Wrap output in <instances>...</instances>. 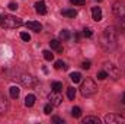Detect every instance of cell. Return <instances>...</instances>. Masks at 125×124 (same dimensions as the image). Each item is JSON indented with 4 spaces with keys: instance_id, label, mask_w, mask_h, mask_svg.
<instances>
[{
    "instance_id": "obj_1",
    "label": "cell",
    "mask_w": 125,
    "mask_h": 124,
    "mask_svg": "<svg viewBox=\"0 0 125 124\" xmlns=\"http://www.w3.org/2000/svg\"><path fill=\"white\" fill-rule=\"evenodd\" d=\"M100 45L106 50L114 48L116 45V29H115V26H108L103 31L102 37H100Z\"/></svg>"
},
{
    "instance_id": "obj_2",
    "label": "cell",
    "mask_w": 125,
    "mask_h": 124,
    "mask_svg": "<svg viewBox=\"0 0 125 124\" xmlns=\"http://www.w3.org/2000/svg\"><path fill=\"white\" fill-rule=\"evenodd\" d=\"M22 24H23L22 19L21 18H16L13 15H4L0 19V25H1L3 29H16V28L22 26Z\"/></svg>"
},
{
    "instance_id": "obj_3",
    "label": "cell",
    "mask_w": 125,
    "mask_h": 124,
    "mask_svg": "<svg viewBox=\"0 0 125 124\" xmlns=\"http://www.w3.org/2000/svg\"><path fill=\"white\" fill-rule=\"evenodd\" d=\"M97 91V86H96V83H94L92 79H86V80H83V83H82V88H80V92L82 95L84 96V98H89V96H93L94 93Z\"/></svg>"
},
{
    "instance_id": "obj_4",
    "label": "cell",
    "mask_w": 125,
    "mask_h": 124,
    "mask_svg": "<svg viewBox=\"0 0 125 124\" xmlns=\"http://www.w3.org/2000/svg\"><path fill=\"white\" fill-rule=\"evenodd\" d=\"M103 69L108 73V77H112L114 80H116L119 77V69L115 64H112V63H109V62H105L103 63Z\"/></svg>"
},
{
    "instance_id": "obj_5",
    "label": "cell",
    "mask_w": 125,
    "mask_h": 124,
    "mask_svg": "<svg viewBox=\"0 0 125 124\" xmlns=\"http://www.w3.org/2000/svg\"><path fill=\"white\" fill-rule=\"evenodd\" d=\"M112 12L115 16L118 18H124L125 16V1L124 0H116L112 4Z\"/></svg>"
},
{
    "instance_id": "obj_6",
    "label": "cell",
    "mask_w": 125,
    "mask_h": 124,
    "mask_svg": "<svg viewBox=\"0 0 125 124\" xmlns=\"http://www.w3.org/2000/svg\"><path fill=\"white\" fill-rule=\"evenodd\" d=\"M21 82H22V85L26 86V88H33V86H36V83H38L36 77H33L31 74H23V76L21 77Z\"/></svg>"
},
{
    "instance_id": "obj_7",
    "label": "cell",
    "mask_w": 125,
    "mask_h": 124,
    "mask_svg": "<svg viewBox=\"0 0 125 124\" xmlns=\"http://www.w3.org/2000/svg\"><path fill=\"white\" fill-rule=\"evenodd\" d=\"M105 123L108 124H116V123H125V117L118 114H108L105 117Z\"/></svg>"
},
{
    "instance_id": "obj_8",
    "label": "cell",
    "mask_w": 125,
    "mask_h": 124,
    "mask_svg": "<svg viewBox=\"0 0 125 124\" xmlns=\"http://www.w3.org/2000/svg\"><path fill=\"white\" fill-rule=\"evenodd\" d=\"M50 102L52 104V105H60L62 101V96L60 95V92H55V91H52V92L50 93Z\"/></svg>"
},
{
    "instance_id": "obj_9",
    "label": "cell",
    "mask_w": 125,
    "mask_h": 124,
    "mask_svg": "<svg viewBox=\"0 0 125 124\" xmlns=\"http://www.w3.org/2000/svg\"><path fill=\"white\" fill-rule=\"evenodd\" d=\"M26 28H29L33 32H41L42 31V25L39 22H35V21H28L26 22Z\"/></svg>"
},
{
    "instance_id": "obj_10",
    "label": "cell",
    "mask_w": 125,
    "mask_h": 124,
    "mask_svg": "<svg viewBox=\"0 0 125 124\" xmlns=\"http://www.w3.org/2000/svg\"><path fill=\"white\" fill-rule=\"evenodd\" d=\"M35 10H36V13H39V15H45V13H47V4H45L44 1H36V3H35Z\"/></svg>"
},
{
    "instance_id": "obj_11",
    "label": "cell",
    "mask_w": 125,
    "mask_h": 124,
    "mask_svg": "<svg viewBox=\"0 0 125 124\" xmlns=\"http://www.w3.org/2000/svg\"><path fill=\"white\" fill-rule=\"evenodd\" d=\"M92 16H93V21H96V22L102 21V10H100V7H93L92 9Z\"/></svg>"
},
{
    "instance_id": "obj_12",
    "label": "cell",
    "mask_w": 125,
    "mask_h": 124,
    "mask_svg": "<svg viewBox=\"0 0 125 124\" xmlns=\"http://www.w3.org/2000/svg\"><path fill=\"white\" fill-rule=\"evenodd\" d=\"M50 45H51V48L55 50L57 53H62V47H61V44H60L58 39H51V41H50Z\"/></svg>"
},
{
    "instance_id": "obj_13",
    "label": "cell",
    "mask_w": 125,
    "mask_h": 124,
    "mask_svg": "<svg viewBox=\"0 0 125 124\" xmlns=\"http://www.w3.org/2000/svg\"><path fill=\"white\" fill-rule=\"evenodd\" d=\"M100 124V120L97 117H93V115H89V117H84L83 118V124Z\"/></svg>"
},
{
    "instance_id": "obj_14",
    "label": "cell",
    "mask_w": 125,
    "mask_h": 124,
    "mask_svg": "<svg viewBox=\"0 0 125 124\" xmlns=\"http://www.w3.org/2000/svg\"><path fill=\"white\" fill-rule=\"evenodd\" d=\"M61 15L65 18H74V16H77V12L74 9H64V10H61Z\"/></svg>"
},
{
    "instance_id": "obj_15",
    "label": "cell",
    "mask_w": 125,
    "mask_h": 124,
    "mask_svg": "<svg viewBox=\"0 0 125 124\" xmlns=\"http://www.w3.org/2000/svg\"><path fill=\"white\" fill-rule=\"evenodd\" d=\"M9 92H10V96H12L13 99H16V98H19V93H21V89H19L18 86H12V88L9 89Z\"/></svg>"
},
{
    "instance_id": "obj_16",
    "label": "cell",
    "mask_w": 125,
    "mask_h": 124,
    "mask_svg": "<svg viewBox=\"0 0 125 124\" xmlns=\"http://www.w3.org/2000/svg\"><path fill=\"white\" fill-rule=\"evenodd\" d=\"M35 99H36V98H35V95H26V98H25V105H26V107H32V105H33V104H35Z\"/></svg>"
},
{
    "instance_id": "obj_17",
    "label": "cell",
    "mask_w": 125,
    "mask_h": 124,
    "mask_svg": "<svg viewBox=\"0 0 125 124\" xmlns=\"http://www.w3.org/2000/svg\"><path fill=\"white\" fill-rule=\"evenodd\" d=\"M70 79H71V82L79 83V82L82 80V74H80L79 72H74V73H71V74H70Z\"/></svg>"
},
{
    "instance_id": "obj_18",
    "label": "cell",
    "mask_w": 125,
    "mask_h": 124,
    "mask_svg": "<svg viewBox=\"0 0 125 124\" xmlns=\"http://www.w3.org/2000/svg\"><path fill=\"white\" fill-rule=\"evenodd\" d=\"M70 32L67 31V29H62L61 32H60V39H62V41H67V39H70Z\"/></svg>"
},
{
    "instance_id": "obj_19",
    "label": "cell",
    "mask_w": 125,
    "mask_h": 124,
    "mask_svg": "<svg viewBox=\"0 0 125 124\" xmlns=\"http://www.w3.org/2000/svg\"><path fill=\"white\" fill-rule=\"evenodd\" d=\"M42 54H44V59H45L47 62H51V60L54 59V54H52L51 51H48V50H45V51H44Z\"/></svg>"
},
{
    "instance_id": "obj_20",
    "label": "cell",
    "mask_w": 125,
    "mask_h": 124,
    "mask_svg": "<svg viewBox=\"0 0 125 124\" xmlns=\"http://www.w3.org/2000/svg\"><path fill=\"white\" fill-rule=\"evenodd\" d=\"M71 115H73V117H76V118H79V117L82 115V110H80L79 107H74V108L71 110Z\"/></svg>"
},
{
    "instance_id": "obj_21",
    "label": "cell",
    "mask_w": 125,
    "mask_h": 124,
    "mask_svg": "<svg viewBox=\"0 0 125 124\" xmlns=\"http://www.w3.org/2000/svg\"><path fill=\"white\" fill-rule=\"evenodd\" d=\"M67 96H68V99L73 101V99L76 98V89H74V88H68V89H67Z\"/></svg>"
},
{
    "instance_id": "obj_22",
    "label": "cell",
    "mask_w": 125,
    "mask_h": 124,
    "mask_svg": "<svg viewBox=\"0 0 125 124\" xmlns=\"http://www.w3.org/2000/svg\"><path fill=\"white\" fill-rule=\"evenodd\" d=\"M51 88H52V91H55V92H61V89H62V85L60 83V82H54Z\"/></svg>"
},
{
    "instance_id": "obj_23",
    "label": "cell",
    "mask_w": 125,
    "mask_h": 124,
    "mask_svg": "<svg viewBox=\"0 0 125 124\" xmlns=\"http://www.w3.org/2000/svg\"><path fill=\"white\" fill-rule=\"evenodd\" d=\"M54 67H55V69H67L65 63L61 62V60H57V62H55V64H54Z\"/></svg>"
},
{
    "instance_id": "obj_24",
    "label": "cell",
    "mask_w": 125,
    "mask_h": 124,
    "mask_svg": "<svg viewBox=\"0 0 125 124\" xmlns=\"http://www.w3.org/2000/svg\"><path fill=\"white\" fill-rule=\"evenodd\" d=\"M52 107H54V105H52L51 102H50V104H47V105L44 107V112H45V114H51V111H52Z\"/></svg>"
},
{
    "instance_id": "obj_25",
    "label": "cell",
    "mask_w": 125,
    "mask_h": 124,
    "mask_svg": "<svg viewBox=\"0 0 125 124\" xmlns=\"http://www.w3.org/2000/svg\"><path fill=\"white\" fill-rule=\"evenodd\" d=\"M106 77H108V73H106L105 70H102V72L97 73V79H99V80H103V79H106Z\"/></svg>"
},
{
    "instance_id": "obj_26",
    "label": "cell",
    "mask_w": 125,
    "mask_h": 124,
    "mask_svg": "<svg viewBox=\"0 0 125 124\" xmlns=\"http://www.w3.org/2000/svg\"><path fill=\"white\" fill-rule=\"evenodd\" d=\"M21 38H22L23 41H26V42H28V41L31 39V35H29L28 32H22V34H21Z\"/></svg>"
},
{
    "instance_id": "obj_27",
    "label": "cell",
    "mask_w": 125,
    "mask_h": 124,
    "mask_svg": "<svg viewBox=\"0 0 125 124\" xmlns=\"http://www.w3.org/2000/svg\"><path fill=\"white\" fill-rule=\"evenodd\" d=\"M92 34H93V32H92L90 28H84V29H83V35H84V37H87V38H90V37H92Z\"/></svg>"
},
{
    "instance_id": "obj_28",
    "label": "cell",
    "mask_w": 125,
    "mask_h": 124,
    "mask_svg": "<svg viewBox=\"0 0 125 124\" xmlns=\"http://www.w3.org/2000/svg\"><path fill=\"white\" fill-rule=\"evenodd\" d=\"M73 4H76V6H83V4H86V0H70Z\"/></svg>"
},
{
    "instance_id": "obj_29",
    "label": "cell",
    "mask_w": 125,
    "mask_h": 124,
    "mask_svg": "<svg viewBox=\"0 0 125 124\" xmlns=\"http://www.w3.org/2000/svg\"><path fill=\"white\" fill-rule=\"evenodd\" d=\"M90 66H92V63L89 62V60H86V62L82 63V67H83V69H86V70H87V69H90Z\"/></svg>"
},
{
    "instance_id": "obj_30",
    "label": "cell",
    "mask_w": 125,
    "mask_h": 124,
    "mask_svg": "<svg viewBox=\"0 0 125 124\" xmlns=\"http://www.w3.org/2000/svg\"><path fill=\"white\" fill-rule=\"evenodd\" d=\"M7 7H9V9H10V10H16V9H18V7H19V6H18V4H16V3H15V1H10V3H9V6H7Z\"/></svg>"
},
{
    "instance_id": "obj_31",
    "label": "cell",
    "mask_w": 125,
    "mask_h": 124,
    "mask_svg": "<svg viewBox=\"0 0 125 124\" xmlns=\"http://www.w3.org/2000/svg\"><path fill=\"white\" fill-rule=\"evenodd\" d=\"M52 121L54 123H58V124H64V120H61L60 117H52Z\"/></svg>"
},
{
    "instance_id": "obj_32",
    "label": "cell",
    "mask_w": 125,
    "mask_h": 124,
    "mask_svg": "<svg viewBox=\"0 0 125 124\" xmlns=\"http://www.w3.org/2000/svg\"><path fill=\"white\" fill-rule=\"evenodd\" d=\"M74 37H76V41H79V39H80V34H76Z\"/></svg>"
},
{
    "instance_id": "obj_33",
    "label": "cell",
    "mask_w": 125,
    "mask_h": 124,
    "mask_svg": "<svg viewBox=\"0 0 125 124\" xmlns=\"http://www.w3.org/2000/svg\"><path fill=\"white\" fill-rule=\"evenodd\" d=\"M121 101H122V104H125V92L122 93V99H121Z\"/></svg>"
},
{
    "instance_id": "obj_34",
    "label": "cell",
    "mask_w": 125,
    "mask_h": 124,
    "mask_svg": "<svg viewBox=\"0 0 125 124\" xmlns=\"http://www.w3.org/2000/svg\"><path fill=\"white\" fill-rule=\"evenodd\" d=\"M96 1H102V0H96Z\"/></svg>"
},
{
    "instance_id": "obj_35",
    "label": "cell",
    "mask_w": 125,
    "mask_h": 124,
    "mask_svg": "<svg viewBox=\"0 0 125 124\" xmlns=\"http://www.w3.org/2000/svg\"><path fill=\"white\" fill-rule=\"evenodd\" d=\"M0 19H1V16H0Z\"/></svg>"
}]
</instances>
